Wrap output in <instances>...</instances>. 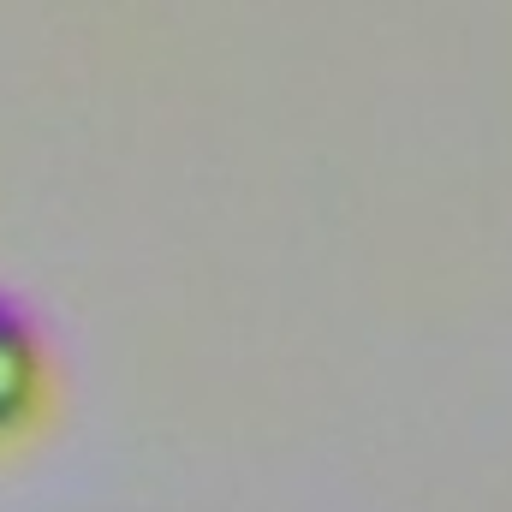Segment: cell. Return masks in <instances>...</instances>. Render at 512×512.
<instances>
[{"mask_svg":"<svg viewBox=\"0 0 512 512\" xmlns=\"http://www.w3.org/2000/svg\"><path fill=\"white\" fill-rule=\"evenodd\" d=\"M36 382H42V352H36V334L30 322L0 304V429H12L30 399H36Z\"/></svg>","mask_w":512,"mask_h":512,"instance_id":"6da1fadb","label":"cell"}]
</instances>
